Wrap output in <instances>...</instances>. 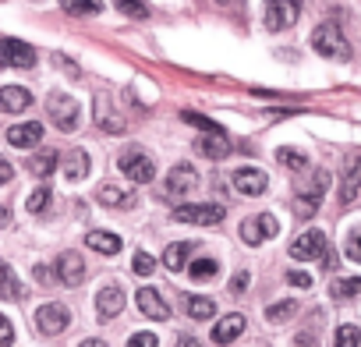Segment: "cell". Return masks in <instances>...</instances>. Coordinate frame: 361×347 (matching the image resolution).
Listing matches in <instances>:
<instances>
[{"label":"cell","instance_id":"ba28073f","mask_svg":"<svg viewBox=\"0 0 361 347\" xmlns=\"http://www.w3.org/2000/svg\"><path fill=\"white\" fill-rule=\"evenodd\" d=\"M287 252H290V259H298V262H308V259H322V255L329 252V245H326V234L312 227V231L298 234V238H294V245H290Z\"/></svg>","mask_w":361,"mask_h":347},{"label":"cell","instance_id":"8fae6325","mask_svg":"<svg viewBox=\"0 0 361 347\" xmlns=\"http://www.w3.org/2000/svg\"><path fill=\"white\" fill-rule=\"evenodd\" d=\"M192 188H199V170L192 163H177L166 174V195L170 199H180V195H188Z\"/></svg>","mask_w":361,"mask_h":347},{"label":"cell","instance_id":"f546056e","mask_svg":"<svg viewBox=\"0 0 361 347\" xmlns=\"http://www.w3.org/2000/svg\"><path fill=\"white\" fill-rule=\"evenodd\" d=\"M294 315H298V301H290V298L273 301V305L266 308V319H269V322H287V319H294Z\"/></svg>","mask_w":361,"mask_h":347},{"label":"cell","instance_id":"3957f363","mask_svg":"<svg viewBox=\"0 0 361 347\" xmlns=\"http://www.w3.org/2000/svg\"><path fill=\"white\" fill-rule=\"evenodd\" d=\"M276 231H280V220H276L273 213L248 217V220H241V227H238V234H241L245 245H262V241L276 238Z\"/></svg>","mask_w":361,"mask_h":347},{"label":"cell","instance_id":"9c48e42d","mask_svg":"<svg viewBox=\"0 0 361 347\" xmlns=\"http://www.w3.org/2000/svg\"><path fill=\"white\" fill-rule=\"evenodd\" d=\"M0 64L4 68H32L36 64V50L29 47V43H22V39H0Z\"/></svg>","mask_w":361,"mask_h":347},{"label":"cell","instance_id":"8992f818","mask_svg":"<svg viewBox=\"0 0 361 347\" xmlns=\"http://www.w3.org/2000/svg\"><path fill=\"white\" fill-rule=\"evenodd\" d=\"M68 322H71V312H68L61 301H47V305H39V308H36V329H39V333H47V336L64 333V329H68Z\"/></svg>","mask_w":361,"mask_h":347},{"label":"cell","instance_id":"4fadbf2b","mask_svg":"<svg viewBox=\"0 0 361 347\" xmlns=\"http://www.w3.org/2000/svg\"><path fill=\"white\" fill-rule=\"evenodd\" d=\"M135 305H138V312H142L145 319H156V322L170 319V305L163 301V294H159L156 287H138V294H135Z\"/></svg>","mask_w":361,"mask_h":347},{"label":"cell","instance_id":"c3c4849f","mask_svg":"<svg viewBox=\"0 0 361 347\" xmlns=\"http://www.w3.org/2000/svg\"><path fill=\"white\" fill-rule=\"evenodd\" d=\"M8 224H11V209H8V206H0V231H4Z\"/></svg>","mask_w":361,"mask_h":347},{"label":"cell","instance_id":"cb8c5ba5","mask_svg":"<svg viewBox=\"0 0 361 347\" xmlns=\"http://www.w3.org/2000/svg\"><path fill=\"white\" fill-rule=\"evenodd\" d=\"M57 166H61V156L54 149H39V152L29 156V174H32V178H50Z\"/></svg>","mask_w":361,"mask_h":347},{"label":"cell","instance_id":"681fc988","mask_svg":"<svg viewBox=\"0 0 361 347\" xmlns=\"http://www.w3.org/2000/svg\"><path fill=\"white\" fill-rule=\"evenodd\" d=\"M78 347H106V343H103V340H82Z\"/></svg>","mask_w":361,"mask_h":347},{"label":"cell","instance_id":"d6986e66","mask_svg":"<svg viewBox=\"0 0 361 347\" xmlns=\"http://www.w3.org/2000/svg\"><path fill=\"white\" fill-rule=\"evenodd\" d=\"M8 142H11L15 149H32V145L43 142V124H39V121L15 124V128H8Z\"/></svg>","mask_w":361,"mask_h":347},{"label":"cell","instance_id":"7bdbcfd3","mask_svg":"<svg viewBox=\"0 0 361 347\" xmlns=\"http://www.w3.org/2000/svg\"><path fill=\"white\" fill-rule=\"evenodd\" d=\"M315 343H319V340H315V329H312V326H308V329H301V333H298V340H294V347H315Z\"/></svg>","mask_w":361,"mask_h":347},{"label":"cell","instance_id":"7402d4cb","mask_svg":"<svg viewBox=\"0 0 361 347\" xmlns=\"http://www.w3.org/2000/svg\"><path fill=\"white\" fill-rule=\"evenodd\" d=\"M25 298V284L15 276L11 262L0 259V301H22Z\"/></svg>","mask_w":361,"mask_h":347},{"label":"cell","instance_id":"7c38bea8","mask_svg":"<svg viewBox=\"0 0 361 347\" xmlns=\"http://www.w3.org/2000/svg\"><path fill=\"white\" fill-rule=\"evenodd\" d=\"M85 259L78 255V252H61L57 255V280L64 284V287H82L85 284Z\"/></svg>","mask_w":361,"mask_h":347},{"label":"cell","instance_id":"e575fe53","mask_svg":"<svg viewBox=\"0 0 361 347\" xmlns=\"http://www.w3.org/2000/svg\"><path fill=\"white\" fill-rule=\"evenodd\" d=\"M131 269H135L138 276H152V269H156V259H152L149 252H135V259H131Z\"/></svg>","mask_w":361,"mask_h":347},{"label":"cell","instance_id":"2e32d148","mask_svg":"<svg viewBox=\"0 0 361 347\" xmlns=\"http://www.w3.org/2000/svg\"><path fill=\"white\" fill-rule=\"evenodd\" d=\"M121 308H124V287L121 284H106L99 291V298H96V315L103 322H110L114 315H121Z\"/></svg>","mask_w":361,"mask_h":347},{"label":"cell","instance_id":"83f0119b","mask_svg":"<svg viewBox=\"0 0 361 347\" xmlns=\"http://www.w3.org/2000/svg\"><path fill=\"white\" fill-rule=\"evenodd\" d=\"M329 294H333V301H350V298H357V294H361V276H340V280H333V284H329Z\"/></svg>","mask_w":361,"mask_h":347},{"label":"cell","instance_id":"ffe728a7","mask_svg":"<svg viewBox=\"0 0 361 347\" xmlns=\"http://www.w3.org/2000/svg\"><path fill=\"white\" fill-rule=\"evenodd\" d=\"M32 106V92L22 89V85H4L0 89V110L4 114H22Z\"/></svg>","mask_w":361,"mask_h":347},{"label":"cell","instance_id":"ee69618b","mask_svg":"<svg viewBox=\"0 0 361 347\" xmlns=\"http://www.w3.org/2000/svg\"><path fill=\"white\" fill-rule=\"evenodd\" d=\"M11 178H15V166H11L4 156H0V185H8Z\"/></svg>","mask_w":361,"mask_h":347},{"label":"cell","instance_id":"484cf974","mask_svg":"<svg viewBox=\"0 0 361 347\" xmlns=\"http://www.w3.org/2000/svg\"><path fill=\"white\" fill-rule=\"evenodd\" d=\"M85 245H89L96 255H117V252H121V238H117V234H106V231H89V234H85Z\"/></svg>","mask_w":361,"mask_h":347},{"label":"cell","instance_id":"44dd1931","mask_svg":"<svg viewBox=\"0 0 361 347\" xmlns=\"http://www.w3.org/2000/svg\"><path fill=\"white\" fill-rule=\"evenodd\" d=\"M61 170H64L68 181H85L89 170H92V159H89L85 149H75V152H68V159H61Z\"/></svg>","mask_w":361,"mask_h":347},{"label":"cell","instance_id":"9a60e30c","mask_svg":"<svg viewBox=\"0 0 361 347\" xmlns=\"http://www.w3.org/2000/svg\"><path fill=\"white\" fill-rule=\"evenodd\" d=\"M234 188L241 192V195H262L266 188H269V178H266V170H255V166H241V170H234Z\"/></svg>","mask_w":361,"mask_h":347},{"label":"cell","instance_id":"836d02e7","mask_svg":"<svg viewBox=\"0 0 361 347\" xmlns=\"http://www.w3.org/2000/svg\"><path fill=\"white\" fill-rule=\"evenodd\" d=\"M343 255H347L350 262H357V266H361V224L347 231V241H343Z\"/></svg>","mask_w":361,"mask_h":347},{"label":"cell","instance_id":"f1b7e54d","mask_svg":"<svg viewBox=\"0 0 361 347\" xmlns=\"http://www.w3.org/2000/svg\"><path fill=\"white\" fill-rule=\"evenodd\" d=\"M188 315H192L195 322H206V319L216 315V301L206 298V294H195V298H188Z\"/></svg>","mask_w":361,"mask_h":347},{"label":"cell","instance_id":"4dcf8cb0","mask_svg":"<svg viewBox=\"0 0 361 347\" xmlns=\"http://www.w3.org/2000/svg\"><path fill=\"white\" fill-rule=\"evenodd\" d=\"M276 159H280L287 170H308V156H305L301 149H290V145H283V149H276Z\"/></svg>","mask_w":361,"mask_h":347},{"label":"cell","instance_id":"1f68e13d","mask_svg":"<svg viewBox=\"0 0 361 347\" xmlns=\"http://www.w3.org/2000/svg\"><path fill=\"white\" fill-rule=\"evenodd\" d=\"M216 273H220L216 259H195V262L188 266V276H192V280H213Z\"/></svg>","mask_w":361,"mask_h":347},{"label":"cell","instance_id":"8d00e7d4","mask_svg":"<svg viewBox=\"0 0 361 347\" xmlns=\"http://www.w3.org/2000/svg\"><path fill=\"white\" fill-rule=\"evenodd\" d=\"M50 61H54V68H61V71H64L68 78H78V75H82V68H78V64H75L71 57H64V54H54Z\"/></svg>","mask_w":361,"mask_h":347},{"label":"cell","instance_id":"bcb514c9","mask_svg":"<svg viewBox=\"0 0 361 347\" xmlns=\"http://www.w3.org/2000/svg\"><path fill=\"white\" fill-rule=\"evenodd\" d=\"M177 347H202V340H199V336H188V333H185V336L177 340Z\"/></svg>","mask_w":361,"mask_h":347},{"label":"cell","instance_id":"7dc6e473","mask_svg":"<svg viewBox=\"0 0 361 347\" xmlns=\"http://www.w3.org/2000/svg\"><path fill=\"white\" fill-rule=\"evenodd\" d=\"M231 287H234V291H245V287H248V273H238Z\"/></svg>","mask_w":361,"mask_h":347},{"label":"cell","instance_id":"d4e9b609","mask_svg":"<svg viewBox=\"0 0 361 347\" xmlns=\"http://www.w3.org/2000/svg\"><path fill=\"white\" fill-rule=\"evenodd\" d=\"M199 152H202V156H209V159H224V156L231 152V138H227V131L202 135V138H199Z\"/></svg>","mask_w":361,"mask_h":347},{"label":"cell","instance_id":"7a4b0ae2","mask_svg":"<svg viewBox=\"0 0 361 347\" xmlns=\"http://www.w3.org/2000/svg\"><path fill=\"white\" fill-rule=\"evenodd\" d=\"M117 166L124 170V178L135 181V185H149L156 178V163H152V156L145 149H124L121 159H117Z\"/></svg>","mask_w":361,"mask_h":347},{"label":"cell","instance_id":"f35d334b","mask_svg":"<svg viewBox=\"0 0 361 347\" xmlns=\"http://www.w3.org/2000/svg\"><path fill=\"white\" fill-rule=\"evenodd\" d=\"M128 347H159V340H156V333H135L131 340H128Z\"/></svg>","mask_w":361,"mask_h":347},{"label":"cell","instance_id":"f6af8a7d","mask_svg":"<svg viewBox=\"0 0 361 347\" xmlns=\"http://www.w3.org/2000/svg\"><path fill=\"white\" fill-rule=\"evenodd\" d=\"M36 284H43V287H50V284H54V276H50V269H47V266H36Z\"/></svg>","mask_w":361,"mask_h":347},{"label":"cell","instance_id":"4316f807","mask_svg":"<svg viewBox=\"0 0 361 347\" xmlns=\"http://www.w3.org/2000/svg\"><path fill=\"white\" fill-rule=\"evenodd\" d=\"M188 252H192L188 241H173V245H166V252H163V266H166L170 273H180V269H185Z\"/></svg>","mask_w":361,"mask_h":347},{"label":"cell","instance_id":"74e56055","mask_svg":"<svg viewBox=\"0 0 361 347\" xmlns=\"http://www.w3.org/2000/svg\"><path fill=\"white\" fill-rule=\"evenodd\" d=\"M15 343V326L8 315H0V347H11Z\"/></svg>","mask_w":361,"mask_h":347},{"label":"cell","instance_id":"52a82bcc","mask_svg":"<svg viewBox=\"0 0 361 347\" xmlns=\"http://www.w3.org/2000/svg\"><path fill=\"white\" fill-rule=\"evenodd\" d=\"M173 220L177 224H199V227H213L224 220V206L216 202H199V206H177L173 209Z\"/></svg>","mask_w":361,"mask_h":347},{"label":"cell","instance_id":"b9f144b4","mask_svg":"<svg viewBox=\"0 0 361 347\" xmlns=\"http://www.w3.org/2000/svg\"><path fill=\"white\" fill-rule=\"evenodd\" d=\"M64 11H68V15H96L99 4H64Z\"/></svg>","mask_w":361,"mask_h":347},{"label":"cell","instance_id":"d6a6232c","mask_svg":"<svg viewBox=\"0 0 361 347\" xmlns=\"http://www.w3.org/2000/svg\"><path fill=\"white\" fill-rule=\"evenodd\" d=\"M361 343V329L354 326V322H343L340 329H336V340H333V347H357Z\"/></svg>","mask_w":361,"mask_h":347},{"label":"cell","instance_id":"60d3db41","mask_svg":"<svg viewBox=\"0 0 361 347\" xmlns=\"http://www.w3.org/2000/svg\"><path fill=\"white\" fill-rule=\"evenodd\" d=\"M117 11H124V15H135V18H145V15H149V8H145V4H128V0H121V4H117Z\"/></svg>","mask_w":361,"mask_h":347},{"label":"cell","instance_id":"5b68a950","mask_svg":"<svg viewBox=\"0 0 361 347\" xmlns=\"http://www.w3.org/2000/svg\"><path fill=\"white\" fill-rule=\"evenodd\" d=\"M47 110H50V121H54L61 131H75L78 114H82L78 99H75V96H64V92H54L50 103H47Z\"/></svg>","mask_w":361,"mask_h":347},{"label":"cell","instance_id":"ab89813d","mask_svg":"<svg viewBox=\"0 0 361 347\" xmlns=\"http://www.w3.org/2000/svg\"><path fill=\"white\" fill-rule=\"evenodd\" d=\"M287 284H290V287L308 291V287H312V276H308V273H301V269H290V273H287Z\"/></svg>","mask_w":361,"mask_h":347},{"label":"cell","instance_id":"e0dca14e","mask_svg":"<svg viewBox=\"0 0 361 347\" xmlns=\"http://www.w3.org/2000/svg\"><path fill=\"white\" fill-rule=\"evenodd\" d=\"M245 315L241 312H231V315H224L220 322H216V329H213V343L216 347H227V343H234L241 333H245Z\"/></svg>","mask_w":361,"mask_h":347},{"label":"cell","instance_id":"d590c367","mask_svg":"<svg viewBox=\"0 0 361 347\" xmlns=\"http://www.w3.org/2000/svg\"><path fill=\"white\" fill-rule=\"evenodd\" d=\"M25 206H29V213H43V209L50 206V188H36V192L25 199Z\"/></svg>","mask_w":361,"mask_h":347},{"label":"cell","instance_id":"30bf717a","mask_svg":"<svg viewBox=\"0 0 361 347\" xmlns=\"http://www.w3.org/2000/svg\"><path fill=\"white\" fill-rule=\"evenodd\" d=\"M92 117H96V128L106 131V135H124V128H128V121L121 117V110H117L106 96H96V103H92Z\"/></svg>","mask_w":361,"mask_h":347},{"label":"cell","instance_id":"ac0fdd59","mask_svg":"<svg viewBox=\"0 0 361 347\" xmlns=\"http://www.w3.org/2000/svg\"><path fill=\"white\" fill-rule=\"evenodd\" d=\"M361 192V156H350L343 166V178H340V202H354Z\"/></svg>","mask_w":361,"mask_h":347},{"label":"cell","instance_id":"6da1fadb","mask_svg":"<svg viewBox=\"0 0 361 347\" xmlns=\"http://www.w3.org/2000/svg\"><path fill=\"white\" fill-rule=\"evenodd\" d=\"M312 47H315V54H322V57H329V61H347V57H350V47H347V39H343V32H340L336 22L315 25Z\"/></svg>","mask_w":361,"mask_h":347},{"label":"cell","instance_id":"277c9868","mask_svg":"<svg viewBox=\"0 0 361 347\" xmlns=\"http://www.w3.org/2000/svg\"><path fill=\"white\" fill-rule=\"evenodd\" d=\"M326 188H329V170H315L312 185H308V188H301V192H298V199H294V213H298V217H315V209H319V202H322Z\"/></svg>","mask_w":361,"mask_h":347},{"label":"cell","instance_id":"603a6c76","mask_svg":"<svg viewBox=\"0 0 361 347\" xmlns=\"http://www.w3.org/2000/svg\"><path fill=\"white\" fill-rule=\"evenodd\" d=\"M96 199L103 202V206H110V209H131L135 206V192H128V188H121V185H99V192H96Z\"/></svg>","mask_w":361,"mask_h":347},{"label":"cell","instance_id":"5bb4252c","mask_svg":"<svg viewBox=\"0 0 361 347\" xmlns=\"http://www.w3.org/2000/svg\"><path fill=\"white\" fill-rule=\"evenodd\" d=\"M294 22H298V4L294 0H273V4H266V29L269 32L290 29Z\"/></svg>","mask_w":361,"mask_h":347}]
</instances>
